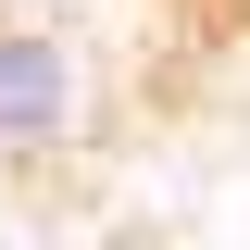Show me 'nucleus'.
I'll return each mask as SVG.
<instances>
[{
	"label": "nucleus",
	"instance_id": "1",
	"mask_svg": "<svg viewBox=\"0 0 250 250\" xmlns=\"http://www.w3.org/2000/svg\"><path fill=\"white\" fill-rule=\"evenodd\" d=\"M100 125V75L75 38L50 25H0V163H38V150H75Z\"/></svg>",
	"mask_w": 250,
	"mask_h": 250
}]
</instances>
